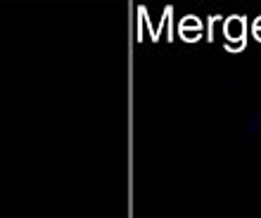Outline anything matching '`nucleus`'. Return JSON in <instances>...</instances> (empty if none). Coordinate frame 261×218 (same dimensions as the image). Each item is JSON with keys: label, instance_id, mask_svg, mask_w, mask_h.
I'll list each match as a JSON object with an SVG mask.
<instances>
[]
</instances>
